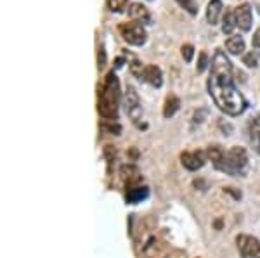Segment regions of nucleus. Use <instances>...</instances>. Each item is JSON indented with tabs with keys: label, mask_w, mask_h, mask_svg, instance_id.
Masks as SVG:
<instances>
[{
	"label": "nucleus",
	"mask_w": 260,
	"mask_h": 258,
	"mask_svg": "<svg viewBox=\"0 0 260 258\" xmlns=\"http://www.w3.org/2000/svg\"><path fill=\"white\" fill-rule=\"evenodd\" d=\"M208 92L222 113L238 116L246 109V101L233 80V64L224 51L217 49L210 62Z\"/></svg>",
	"instance_id": "f257e3e1"
},
{
	"label": "nucleus",
	"mask_w": 260,
	"mask_h": 258,
	"mask_svg": "<svg viewBox=\"0 0 260 258\" xmlns=\"http://www.w3.org/2000/svg\"><path fill=\"white\" fill-rule=\"evenodd\" d=\"M118 107H120V82L115 71H110L104 78L103 89L99 92L98 111L106 122L118 120Z\"/></svg>",
	"instance_id": "f03ea898"
},
{
	"label": "nucleus",
	"mask_w": 260,
	"mask_h": 258,
	"mask_svg": "<svg viewBox=\"0 0 260 258\" xmlns=\"http://www.w3.org/2000/svg\"><path fill=\"white\" fill-rule=\"evenodd\" d=\"M246 166H248V155H246L245 148L233 145L228 151H224V155H222L219 163L215 165V168L228 173V175L240 177L245 175Z\"/></svg>",
	"instance_id": "7ed1b4c3"
},
{
	"label": "nucleus",
	"mask_w": 260,
	"mask_h": 258,
	"mask_svg": "<svg viewBox=\"0 0 260 258\" xmlns=\"http://www.w3.org/2000/svg\"><path fill=\"white\" fill-rule=\"evenodd\" d=\"M118 31L121 35V39L127 42L128 45H134V47H141V45H144L146 40H148V33H146L144 26H142L141 23H136V21L121 23L118 26Z\"/></svg>",
	"instance_id": "20e7f679"
},
{
	"label": "nucleus",
	"mask_w": 260,
	"mask_h": 258,
	"mask_svg": "<svg viewBox=\"0 0 260 258\" xmlns=\"http://www.w3.org/2000/svg\"><path fill=\"white\" fill-rule=\"evenodd\" d=\"M125 109H127V115L132 118V122L139 125V122L142 120V106L139 94L136 92V89L132 85H128L127 90H125Z\"/></svg>",
	"instance_id": "39448f33"
},
{
	"label": "nucleus",
	"mask_w": 260,
	"mask_h": 258,
	"mask_svg": "<svg viewBox=\"0 0 260 258\" xmlns=\"http://www.w3.org/2000/svg\"><path fill=\"white\" fill-rule=\"evenodd\" d=\"M236 246L241 258H260V241L250 234H240L236 238Z\"/></svg>",
	"instance_id": "423d86ee"
},
{
	"label": "nucleus",
	"mask_w": 260,
	"mask_h": 258,
	"mask_svg": "<svg viewBox=\"0 0 260 258\" xmlns=\"http://www.w3.org/2000/svg\"><path fill=\"white\" fill-rule=\"evenodd\" d=\"M207 161V153L205 151H186L180 155V163H182L184 168L191 170V172H196Z\"/></svg>",
	"instance_id": "0eeeda50"
},
{
	"label": "nucleus",
	"mask_w": 260,
	"mask_h": 258,
	"mask_svg": "<svg viewBox=\"0 0 260 258\" xmlns=\"http://www.w3.org/2000/svg\"><path fill=\"white\" fill-rule=\"evenodd\" d=\"M234 18H236V26L241 31H250L251 23H253V16H251V7L250 4H241L234 9Z\"/></svg>",
	"instance_id": "6e6552de"
},
{
	"label": "nucleus",
	"mask_w": 260,
	"mask_h": 258,
	"mask_svg": "<svg viewBox=\"0 0 260 258\" xmlns=\"http://www.w3.org/2000/svg\"><path fill=\"white\" fill-rule=\"evenodd\" d=\"M128 16L132 21L136 23H141V24H148L151 23V14H149V9L141 2H134L130 4L128 7Z\"/></svg>",
	"instance_id": "1a4fd4ad"
},
{
	"label": "nucleus",
	"mask_w": 260,
	"mask_h": 258,
	"mask_svg": "<svg viewBox=\"0 0 260 258\" xmlns=\"http://www.w3.org/2000/svg\"><path fill=\"white\" fill-rule=\"evenodd\" d=\"M141 80L148 82L149 85L160 89V87L163 85V73H161V69L158 68V66L148 64V66H144V71H142V78H141Z\"/></svg>",
	"instance_id": "9d476101"
},
{
	"label": "nucleus",
	"mask_w": 260,
	"mask_h": 258,
	"mask_svg": "<svg viewBox=\"0 0 260 258\" xmlns=\"http://www.w3.org/2000/svg\"><path fill=\"white\" fill-rule=\"evenodd\" d=\"M248 140L255 153L260 155V115L250 118L248 122Z\"/></svg>",
	"instance_id": "9b49d317"
},
{
	"label": "nucleus",
	"mask_w": 260,
	"mask_h": 258,
	"mask_svg": "<svg viewBox=\"0 0 260 258\" xmlns=\"http://www.w3.org/2000/svg\"><path fill=\"white\" fill-rule=\"evenodd\" d=\"M222 16H224V4H222V0H210V2H208V7H207L208 24H212V26L219 24Z\"/></svg>",
	"instance_id": "f8f14e48"
},
{
	"label": "nucleus",
	"mask_w": 260,
	"mask_h": 258,
	"mask_svg": "<svg viewBox=\"0 0 260 258\" xmlns=\"http://www.w3.org/2000/svg\"><path fill=\"white\" fill-rule=\"evenodd\" d=\"M148 196H149L148 187H144V186H128L127 203H130V205H137V203H141L142 199H146Z\"/></svg>",
	"instance_id": "ddd939ff"
},
{
	"label": "nucleus",
	"mask_w": 260,
	"mask_h": 258,
	"mask_svg": "<svg viewBox=\"0 0 260 258\" xmlns=\"http://www.w3.org/2000/svg\"><path fill=\"white\" fill-rule=\"evenodd\" d=\"M225 49L233 56H241V54H245V40L240 35H231L225 40Z\"/></svg>",
	"instance_id": "4468645a"
},
{
	"label": "nucleus",
	"mask_w": 260,
	"mask_h": 258,
	"mask_svg": "<svg viewBox=\"0 0 260 258\" xmlns=\"http://www.w3.org/2000/svg\"><path fill=\"white\" fill-rule=\"evenodd\" d=\"M180 109V99L177 95H169L165 99V106H163V116L165 118H172V116L177 115V111Z\"/></svg>",
	"instance_id": "2eb2a0df"
},
{
	"label": "nucleus",
	"mask_w": 260,
	"mask_h": 258,
	"mask_svg": "<svg viewBox=\"0 0 260 258\" xmlns=\"http://www.w3.org/2000/svg\"><path fill=\"white\" fill-rule=\"evenodd\" d=\"M234 28H236V18H234L233 11H225L222 16V33L224 35H233Z\"/></svg>",
	"instance_id": "dca6fc26"
},
{
	"label": "nucleus",
	"mask_w": 260,
	"mask_h": 258,
	"mask_svg": "<svg viewBox=\"0 0 260 258\" xmlns=\"http://www.w3.org/2000/svg\"><path fill=\"white\" fill-rule=\"evenodd\" d=\"M184 11H187L191 16H196L198 14V2L196 0H175Z\"/></svg>",
	"instance_id": "f3484780"
},
{
	"label": "nucleus",
	"mask_w": 260,
	"mask_h": 258,
	"mask_svg": "<svg viewBox=\"0 0 260 258\" xmlns=\"http://www.w3.org/2000/svg\"><path fill=\"white\" fill-rule=\"evenodd\" d=\"M243 62H245L248 68H257V66H258V56L253 51H251V52H248V54H245V56H243Z\"/></svg>",
	"instance_id": "a211bd4d"
},
{
	"label": "nucleus",
	"mask_w": 260,
	"mask_h": 258,
	"mask_svg": "<svg viewBox=\"0 0 260 258\" xmlns=\"http://www.w3.org/2000/svg\"><path fill=\"white\" fill-rule=\"evenodd\" d=\"M103 128L104 132H110L111 135H120V132H121V127L118 123H115V122H106V123H103Z\"/></svg>",
	"instance_id": "6ab92c4d"
},
{
	"label": "nucleus",
	"mask_w": 260,
	"mask_h": 258,
	"mask_svg": "<svg viewBox=\"0 0 260 258\" xmlns=\"http://www.w3.org/2000/svg\"><path fill=\"white\" fill-rule=\"evenodd\" d=\"M128 4V0H108V7L111 12H120L121 9H125V6Z\"/></svg>",
	"instance_id": "aec40b11"
},
{
	"label": "nucleus",
	"mask_w": 260,
	"mask_h": 258,
	"mask_svg": "<svg viewBox=\"0 0 260 258\" xmlns=\"http://www.w3.org/2000/svg\"><path fill=\"white\" fill-rule=\"evenodd\" d=\"M180 51H182L184 61H186V62H191L192 61V56H194V47H192L191 44H184Z\"/></svg>",
	"instance_id": "412c9836"
},
{
	"label": "nucleus",
	"mask_w": 260,
	"mask_h": 258,
	"mask_svg": "<svg viewBox=\"0 0 260 258\" xmlns=\"http://www.w3.org/2000/svg\"><path fill=\"white\" fill-rule=\"evenodd\" d=\"M208 66V56L207 52H200V61H198V66H196V71L198 73H203Z\"/></svg>",
	"instance_id": "4be33fe9"
},
{
	"label": "nucleus",
	"mask_w": 260,
	"mask_h": 258,
	"mask_svg": "<svg viewBox=\"0 0 260 258\" xmlns=\"http://www.w3.org/2000/svg\"><path fill=\"white\" fill-rule=\"evenodd\" d=\"M251 47H253V52L260 57V30L255 31L253 39H251Z\"/></svg>",
	"instance_id": "5701e85b"
},
{
	"label": "nucleus",
	"mask_w": 260,
	"mask_h": 258,
	"mask_svg": "<svg viewBox=\"0 0 260 258\" xmlns=\"http://www.w3.org/2000/svg\"><path fill=\"white\" fill-rule=\"evenodd\" d=\"M106 66V52H104V49L101 47L99 49V69L104 68Z\"/></svg>",
	"instance_id": "b1692460"
}]
</instances>
